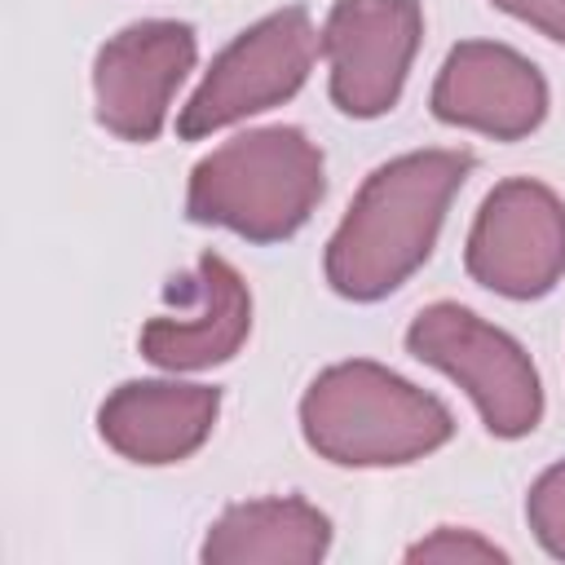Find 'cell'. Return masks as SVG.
I'll return each mask as SVG.
<instances>
[{
	"instance_id": "30bf717a",
	"label": "cell",
	"mask_w": 565,
	"mask_h": 565,
	"mask_svg": "<svg viewBox=\"0 0 565 565\" xmlns=\"http://www.w3.org/2000/svg\"><path fill=\"white\" fill-rule=\"evenodd\" d=\"M547 102L552 93L543 71L499 40H459L428 93V106L441 124L494 141L530 137L547 119Z\"/></svg>"
},
{
	"instance_id": "7c38bea8",
	"label": "cell",
	"mask_w": 565,
	"mask_h": 565,
	"mask_svg": "<svg viewBox=\"0 0 565 565\" xmlns=\"http://www.w3.org/2000/svg\"><path fill=\"white\" fill-rule=\"evenodd\" d=\"M331 547V521L300 494L230 503L203 547V565H318Z\"/></svg>"
},
{
	"instance_id": "6da1fadb",
	"label": "cell",
	"mask_w": 565,
	"mask_h": 565,
	"mask_svg": "<svg viewBox=\"0 0 565 565\" xmlns=\"http://www.w3.org/2000/svg\"><path fill=\"white\" fill-rule=\"evenodd\" d=\"M468 150H406L380 163L353 194L322 252L327 287L371 305L393 296L437 247L450 199L472 172Z\"/></svg>"
},
{
	"instance_id": "3957f363",
	"label": "cell",
	"mask_w": 565,
	"mask_h": 565,
	"mask_svg": "<svg viewBox=\"0 0 565 565\" xmlns=\"http://www.w3.org/2000/svg\"><path fill=\"white\" fill-rule=\"evenodd\" d=\"M327 194L322 146L296 124L247 128L190 168L185 216L247 243L291 238Z\"/></svg>"
},
{
	"instance_id": "52a82bcc",
	"label": "cell",
	"mask_w": 565,
	"mask_h": 565,
	"mask_svg": "<svg viewBox=\"0 0 565 565\" xmlns=\"http://www.w3.org/2000/svg\"><path fill=\"white\" fill-rule=\"evenodd\" d=\"M424 40L419 0H335L322 22L327 93L349 119H380L397 106Z\"/></svg>"
},
{
	"instance_id": "4fadbf2b",
	"label": "cell",
	"mask_w": 565,
	"mask_h": 565,
	"mask_svg": "<svg viewBox=\"0 0 565 565\" xmlns=\"http://www.w3.org/2000/svg\"><path fill=\"white\" fill-rule=\"evenodd\" d=\"M525 521L539 539V547L556 561H565V459L543 468L525 494Z\"/></svg>"
},
{
	"instance_id": "5b68a950",
	"label": "cell",
	"mask_w": 565,
	"mask_h": 565,
	"mask_svg": "<svg viewBox=\"0 0 565 565\" xmlns=\"http://www.w3.org/2000/svg\"><path fill=\"white\" fill-rule=\"evenodd\" d=\"M318 53L322 31H313L305 4H282L265 13L212 57L199 88L177 115V137L203 141L230 124H243L260 110L291 102L305 88Z\"/></svg>"
},
{
	"instance_id": "7a4b0ae2",
	"label": "cell",
	"mask_w": 565,
	"mask_h": 565,
	"mask_svg": "<svg viewBox=\"0 0 565 565\" xmlns=\"http://www.w3.org/2000/svg\"><path fill=\"white\" fill-rule=\"evenodd\" d=\"M300 437L335 468H406L455 437V415L406 375L371 358H349L309 380Z\"/></svg>"
},
{
	"instance_id": "5bb4252c",
	"label": "cell",
	"mask_w": 565,
	"mask_h": 565,
	"mask_svg": "<svg viewBox=\"0 0 565 565\" xmlns=\"http://www.w3.org/2000/svg\"><path fill=\"white\" fill-rule=\"evenodd\" d=\"M406 561H441V565H468V561H508V552L490 539H481L477 530H459V525H437L428 539L406 547Z\"/></svg>"
},
{
	"instance_id": "277c9868",
	"label": "cell",
	"mask_w": 565,
	"mask_h": 565,
	"mask_svg": "<svg viewBox=\"0 0 565 565\" xmlns=\"http://www.w3.org/2000/svg\"><path fill=\"white\" fill-rule=\"evenodd\" d=\"M406 353L441 375H450L477 406L481 424L503 437H530L543 419V380L534 358L516 335L486 322L481 313L433 300L406 327Z\"/></svg>"
},
{
	"instance_id": "8992f818",
	"label": "cell",
	"mask_w": 565,
	"mask_h": 565,
	"mask_svg": "<svg viewBox=\"0 0 565 565\" xmlns=\"http://www.w3.org/2000/svg\"><path fill=\"white\" fill-rule=\"evenodd\" d=\"M463 269L503 300H539L565 278V199L534 181H499L468 230Z\"/></svg>"
},
{
	"instance_id": "9c48e42d",
	"label": "cell",
	"mask_w": 565,
	"mask_h": 565,
	"mask_svg": "<svg viewBox=\"0 0 565 565\" xmlns=\"http://www.w3.org/2000/svg\"><path fill=\"white\" fill-rule=\"evenodd\" d=\"M163 300L172 309L154 313L137 335L141 358L159 371H212L230 362L252 335V291L243 274L216 252H203L190 274L172 278Z\"/></svg>"
},
{
	"instance_id": "ba28073f",
	"label": "cell",
	"mask_w": 565,
	"mask_h": 565,
	"mask_svg": "<svg viewBox=\"0 0 565 565\" xmlns=\"http://www.w3.org/2000/svg\"><path fill=\"white\" fill-rule=\"evenodd\" d=\"M199 62V35L177 18H141L115 31L93 57L97 124L132 146L163 132L168 106Z\"/></svg>"
},
{
	"instance_id": "9a60e30c",
	"label": "cell",
	"mask_w": 565,
	"mask_h": 565,
	"mask_svg": "<svg viewBox=\"0 0 565 565\" xmlns=\"http://www.w3.org/2000/svg\"><path fill=\"white\" fill-rule=\"evenodd\" d=\"M494 9H503L508 18L534 26L539 35L565 44V0H490Z\"/></svg>"
},
{
	"instance_id": "8fae6325",
	"label": "cell",
	"mask_w": 565,
	"mask_h": 565,
	"mask_svg": "<svg viewBox=\"0 0 565 565\" xmlns=\"http://www.w3.org/2000/svg\"><path fill=\"white\" fill-rule=\"evenodd\" d=\"M221 415V388L194 380H124L97 406L102 441L141 468H168L203 450Z\"/></svg>"
}]
</instances>
